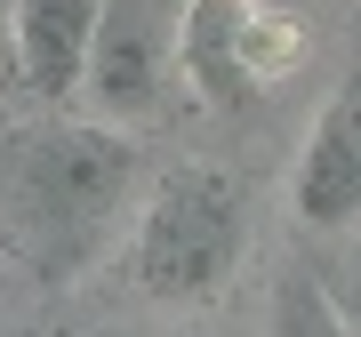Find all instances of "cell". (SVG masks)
I'll return each instance as SVG.
<instances>
[{"instance_id": "5b68a950", "label": "cell", "mask_w": 361, "mask_h": 337, "mask_svg": "<svg viewBox=\"0 0 361 337\" xmlns=\"http://www.w3.org/2000/svg\"><path fill=\"white\" fill-rule=\"evenodd\" d=\"M104 25V0H8V56L32 104H65L89 80V49Z\"/></svg>"}, {"instance_id": "277c9868", "label": "cell", "mask_w": 361, "mask_h": 337, "mask_svg": "<svg viewBox=\"0 0 361 337\" xmlns=\"http://www.w3.org/2000/svg\"><path fill=\"white\" fill-rule=\"evenodd\" d=\"M289 209L305 233H353L361 225V65L329 89V104L313 113L305 145H297Z\"/></svg>"}, {"instance_id": "ba28073f", "label": "cell", "mask_w": 361, "mask_h": 337, "mask_svg": "<svg viewBox=\"0 0 361 337\" xmlns=\"http://www.w3.org/2000/svg\"><path fill=\"white\" fill-rule=\"evenodd\" d=\"M289 65H297V25L289 16H249V73H257V89Z\"/></svg>"}, {"instance_id": "9c48e42d", "label": "cell", "mask_w": 361, "mask_h": 337, "mask_svg": "<svg viewBox=\"0 0 361 337\" xmlns=\"http://www.w3.org/2000/svg\"><path fill=\"white\" fill-rule=\"evenodd\" d=\"M329 298H337V313H345V329L361 337V225H353L345 257H337V281H329Z\"/></svg>"}, {"instance_id": "52a82bcc", "label": "cell", "mask_w": 361, "mask_h": 337, "mask_svg": "<svg viewBox=\"0 0 361 337\" xmlns=\"http://www.w3.org/2000/svg\"><path fill=\"white\" fill-rule=\"evenodd\" d=\"M265 337H353V329H345V313H337V298H329V281H322V273L289 265V273H273Z\"/></svg>"}, {"instance_id": "7a4b0ae2", "label": "cell", "mask_w": 361, "mask_h": 337, "mask_svg": "<svg viewBox=\"0 0 361 337\" xmlns=\"http://www.w3.org/2000/svg\"><path fill=\"white\" fill-rule=\"evenodd\" d=\"M249 257V185L217 161H177L153 177L129 233V273L153 305H209Z\"/></svg>"}, {"instance_id": "3957f363", "label": "cell", "mask_w": 361, "mask_h": 337, "mask_svg": "<svg viewBox=\"0 0 361 337\" xmlns=\"http://www.w3.org/2000/svg\"><path fill=\"white\" fill-rule=\"evenodd\" d=\"M169 65H177V25L161 16V0H104V25H97L80 97H89V113L113 121V129L153 121L161 89H169Z\"/></svg>"}, {"instance_id": "8992f818", "label": "cell", "mask_w": 361, "mask_h": 337, "mask_svg": "<svg viewBox=\"0 0 361 337\" xmlns=\"http://www.w3.org/2000/svg\"><path fill=\"white\" fill-rule=\"evenodd\" d=\"M249 0H185L177 16V73L193 80L209 104L241 113L257 97V73H249Z\"/></svg>"}, {"instance_id": "6da1fadb", "label": "cell", "mask_w": 361, "mask_h": 337, "mask_svg": "<svg viewBox=\"0 0 361 337\" xmlns=\"http://www.w3.org/2000/svg\"><path fill=\"white\" fill-rule=\"evenodd\" d=\"M137 177H145V153L113 121H40L32 137H16L8 193H16L25 233L40 241V265L73 273L113 233V217L129 209Z\"/></svg>"}]
</instances>
